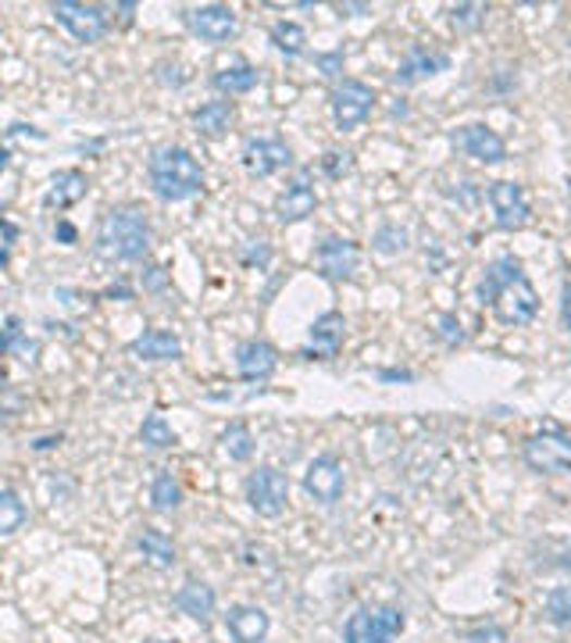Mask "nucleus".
<instances>
[{
    "mask_svg": "<svg viewBox=\"0 0 571 643\" xmlns=\"http://www.w3.org/2000/svg\"><path fill=\"white\" fill-rule=\"evenodd\" d=\"M479 297H482V305L493 308V314H497L504 325H529V322H536V314H539L536 286L529 283L522 264L511 255H504L489 264L486 275H482Z\"/></svg>",
    "mask_w": 571,
    "mask_h": 643,
    "instance_id": "nucleus-1",
    "label": "nucleus"
},
{
    "mask_svg": "<svg viewBox=\"0 0 571 643\" xmlns=\"http://www.w3.org/2000/svg\"><path fill=\"white\" fill-rule=\"evenodd\" d=\"M150 250V222L136 205H119L100 214L97 255L108 261H139Z\"/></svg>",
    "mask_w": 571,
    "mask_h": 643,
    "instance_id": "nucleus-2",
    "label": "nucleus"
},
{
    "mask_svg": "<svg viewBox=\"0 0 571 643\" xmlns=\"http://www.w3.org/2000/svg\"><path fill=\"white\" fill-rule=\"evenodd\" d=\"M150 186H154L161 200L179 205V200L200 194L204 169H200V161L186 147H158L154 158H150Z\"/></svg>",
    "mask_w": 571,
    "mask_h": 643,
    "instance_id": "nucleus-3",
    "label": "nucleus"
},
{
    "mask_svg": "<svg viewBox=\"0 0 571 643\" xmlns=\"http://www.w3.org/2000/svg\"><path fill=\"white\" fill-rule=\"evenodd\" d=\"M404 633V611L393 604H364L343 626L347 643H397Z\"/></svg>",
    "mask_w": 571,
    "mask_h": 643,
    "instance_id": "nucleus-4",
    "label": "nucleus"
},
{
    "mask_svg": "<svg viewBox=\"0 0 571 643\" xmlns=\"http://www.w3.org/2000/svg\"><path fill=\"white\" fill-rule=\"evenodd\" d=\"M247 504L261 519H278L289 500V479L286 472L272 469V465H261L258 472L247 475Z\"/></svg>",
    "mask_w": 571,
    "mask_h": 643,
    "instance_id": "nucleus-5",
    "label": "nucleus"
},
{
    "mask_svg": "<svg viewBox=\"0 0 571 643\" xmlns=\"http://www.w3.org/2000/svg\"><path fill=\"white\" fill-rule=\"evenodd\" d=\"M328 108H333V122L339 133H353L358 125L372 115L375 108V90L361 79H343L336 90H333V100H328Z\"/></svg>",
    "mask_w": 571,
    "mask_h": 643,
    "instance_id": "nucleus-6",
    "label": "nucleus"
},
{
    "mask_svg": "<svg viewBox=\"0 0 571 643\" xmlns=\"http://www.w3.org/2000/svg\"><path fill=\"white\" fill-rule=\"evenodd\" d=\"M522 458L532 472H543V475L564 472V469H571V436L557 433V429L529 436L522 447Z\"/></svg>",
    "mask_w": 571,
    "mask_h": 643,
    "instance_id": "nucleus-7",
    "label": "nucleus"
},
{
    "mask_svg": "<svg viewBox=\"0 0 571 643\" xmlns=\"http://www.w3.org/2000/svg\"><path fill=\"white\" fill-rule=\"evenodd\" d=\"M303 490H308V497L319 500L322 508H333L343 497V490H347V469H343V461L333 458V454L314 458L308 465V472H303Z\"/></svg>",
    "mask_w": 571,
    "mask_h": 643,
    "instance_id": "nucleus-8",
    "label": "nucleus"
},
{
    "mask_svg": "<svg viewBox=\"0 0 571 643\" xmlns=\"http://www.w3.org/2000/svg\"><path fill=\"white\" fill-rule=\"evenodd\" d=\"M186 25H189V33L200 36L204 44H228L239 29V18H236V11L225 4H200L186 11Z\"/></svg>",
    "mask_w": 571,
    "mask_h": 643,
    "instance_id": "nucleus-9",
    "label": "nucleus"
},
{
    "mask_svg": "<svg viewBox=\"0 0 571 643\" xmlns=\"http://www.w3.org/2000/svg\"><path fill=\"white\" fill-rule=\"evenodd\" d=\"M54 18L65 25L79 44H97V40H104V33H108V15H104V8H97V4L61 0V4H54Z\"/></svg>",
    "mask_w": 571,
    "mask_h": 643,
    "instance_id": "nucleus-10",
    "label": "nucleus"
},
{
    "mask_svg": "<svg viewBox=\"0 0 571 643\" xmlns=\"http://www.w3.org/2000/svg\"><path fill=\"white\" fill-rule=\"evenodd\" d=\"M314 264H319V272L325 280H350L353 272H358L361 264V247L353 244V239H343V236H325L319 250H314Z\"/></svg>",
    "mask_w": 571,
    "mask_h": 643,
    "instance_id": "nucleus-11",
    "label": "nucleus"
},
{
    "mask_svg": "<svg viewBox=\"0 0 571 643\" xmlns=\"http://www.w3.org/2000/svg\"><path fill=\"white\" fill-rule=\"evenodd\" d=\"M244 165L253 175H275L294 165V150L278 136H250L244 144Z\"/></svg>",
    "mask_w": 571,
    "mask_h": 643,
    "instance_id": "nucleus-12",
    "label": "nucleus"
},
{
    "mask_svg": "<svg viewBox=\"0 0 571 643\" xmlns=\"http://www.w3.org/2000/svg\"><path fill=\"white\" fill-rule=\"evenodd\" d=\"M486 197H489V205H493V214H497V225H500V230L514 233V230H522V225L529 222L532 208H529L525 190H522L518 183H507V180L489 183Z\"/></svg>",
    "mask_w": 571,
    "mask_h": 643,
    "instance_id": "nucleus-13",
    "label": "nucleus"
},
{
    "mask_svg": "<svg viewBox=\"0 0 571 643\" xmlns=\"http://www.w3.org/2000/svg\"><path fill=\"white\" fill-rule=\"evenodd\" d=\"M450 140L461 154L482 161V165H500L507 158V144L500 140V133L489 129V125H461Z\"/></svg>",
    "mask_w": 571,
    "mask_h": 643,
    "instance_id": "nucleus-14",
    "label": "nucleus"
},
{
    "mask_svg": "<svg viewBox=\"0 0 571 643\" xmlns=\"http://www.w3.org/2000/svg\"><path fill=\"white\" fill-rule=\"evenodd\" d=\"M236 369L247 383H269L278 369V350L269 339H247L236 350Z\"/></svg>",
    "mask_w": 571,
    "mask_h": 643,
    "instance_id": "nucleus-15",
    "label": "nucleus"
},
{
    "mask_svg": "<svg viewBox=\"0 0 571 643\" xmlns=\"http://www.w3.org/2000/svg\"><path fill=\"white\" fill-rule=\"evenodd\" d=\"M347 339V319L339 311H325L311 325V347L303 350V358H336Z\"/></svg>",
    "mask_w": 571,
    "mask_h": 643,
    "instance_id": "nucleus-16",
    "label": "nucleus"
},
{
    "mask_svg": "<svg viewBox=\"0 0 571 643\" xmlns=\"http://www.w3.org/2000/svg\"><path fill=\"white\" fill-rule=\"evenodd\" d=\"M225 626L236 643H264V636H269V629H272L269 611L258 608V604H236V608H228Z\"/></svg>",
    "mask_w": 571,
    "mask_h": 643,
    "instance_id": "nucleus-17",
    "label": "nucleus"
},
{
    "mask_svg": "<svg viewBox=\"0 0 571 643\" xmlns=\"http://www.w3.org/2000/svg\"><path fill=\"white\" fill-rule=\"evenodd\" d=\"M447 65H450V58L439 54V50L411 47L408 54H404L400 69H397V83H400V86H414V83L429 79V75H439Z\"/></svg>",
    "mask_w": 571,
    "mask_h": 643,
    "instance_id": "nucleus-18",
    "label": "nucleus"
},
{
    "mask_svg": "<svg viewBox=\"0 0 571 643\" xmlns=\"http://www.w3.org/2000/svg\"><path fill=\"white\" fill-rule=\"evenodd\" d=\"M314 208H319V194H314L303 180L289 183L286 190L275 197V219L283 222V225L303 222L308 214H314Z\"/></svg>",
    "mask_w": 571,
    "mask_h": 643,
    "instance_id": "nucleus-19",
    "label": "nucleus"
},
{
    "mask_svg": "<svg viewBox=\"0 0 571 643\" xmlns=\"http://www.w3.org/2000/svg\"><path fill=\"white\" fill-rule=\"evenodd\" d=\"M129 350L144 361H179L183 358V339L175 333H169V330H147V333H139L133 339Z\"/></svg>",
    "mask_w": 571,
    "mask_h": 643,
    "instance_id": "nucleus-20",
    "label": "nucleus"
},
{
    "mask_svg": "<svg viewBox=\"0 0 571 643\" xmlns=\"http://www.w3.org/2000/svg\"><path fill=\"white\" fill-rule=\"evenodd\" d=\"M86 190H90L86 175L79 169H65V172H58L54 180H50V190L44 197V205L47 208H72V205H79V200L86 197Z\"/></svg>",
    "mask_w": 571,
    "mask_h": 643,
    "instance_id": "nucleus-21",
    "label": "nucleus"
},
{
    "mask_svg": "<svg viewBox=\"0 0 571 643\" xmlns=\"http://www.w3.org/2000/svg\"><path fill=\"white\" fill-rule=\"evenodd\" d=\"M172 601H175V608H179L183 615H189V619H197V622H208L211 611H214V590L208 583H197V579L183 583L179 594H175Z\"/></svg>",
    "mask_w": 571,
    "mask_h": 643,
    "instance_id": "nucleus-22",
    "label": "nucleus"
},
{
    "mask_svg": "<svg viewBox=\"0 0 571 643\" xmlns=\"http://www.w3.org/2000/svg\"><path fill=\"white\" fill-rule=\"evenodd\" d=\"M136 547H139V554H144V561L150 565V569H172V565L179 561L175 544L161 533V529H144V533L136 536Z\"/></svg>",
    "mask_w": 571,
    "mask_h": 643,
    "instance_id": "nucleus-23",
    "label": "nucleus"
},
{
    "mask_svg": "<svg viewBox=\"0 0 571 643\" xmlns=\"http://www.w3.org/2000/svg\"><path fill=\"white\" fill-rule=\"evenodd\" d=\"M214 90L222 94H250L253 86H258V69L247 65V61H239V65H228L214 72Z\"/></svg>",
    "mask_w": 571,
    "mask_h": 643,
    "instance_id": "nucleus-24",
    "label": "nucleus"
},
{
    "mask_svg": "<svg viewBox=\"0 0 571 643\" xmlns=\"http://www.w3.org/2000/svg\"><path fill=\"white\" fill-rule=\"evenodd\" d=\"M194 125L208 136L225 133L228 125H233V104H228V100H208V104H200L194 111Z\"/></svg>",
    "mask_w": 571,
    "mask_h": 643,
    "instance_id": "nucleus-25",
    "label": "nucleus"
},
{
    "mask_svg": "<svg viewBox=\"0 0 571 643\" xmlns=\"http://www.w3.org/2000/svg\"><path fill=\"white\" fill-rule=\"evenodd\" d=\"M272 44H275L278 54L300 58L303 47H308V33H303L297 22H275V25H272Z\"/></svg>",
    "mask_w": 571,
    "mask_h": 643,
    "instance_id": "nucleus-26",
    "label": "nucleus"
},
{
    "mask_svg": "<svg viewBox=\"0 0 571 643\" xmlns=\"http://www.w3.org/2000/svg\"><path fill=\"white\" fill-rule=\"evenodd\" d=\"M222 447H225V454L233 461H250L253 458V433L244 425V422H228L225 425V433H222Z\"/></svg>",
    "mask_w": 571,
    "mask_h": 643,
    "instance_id": "nucleus-27",
    "label": "nucleus"
},
{
    "mask_svg": "<svg viewBox=\"0 0 571 643\" xmlns=\"http://www.w3.org/2000/svg\"><path fill=\"white\" fill-rule=\"evenodd\" d=\"M25 504L15 490H0V536H11L15 529L25 525Z\"/></svg>",
    "mask_w": 571,
    "mask_h": 643,
    "instance_id": "nucleus-28",
    "label": "nucleus"
},
{
    "mask_svg": "<svg viewBox=\"0 0 571 643\" xmlns=\"http://www.w3.org/2000/svg\"><path fill=\"white\" fill-rule=\"evenodd\" d=\"M139 440H144L150 450L175 447V429L164 422V415H147L144 425H139Z\"/></svg>",
    "mask_w": 571,
    "mask_h": 643,
    "instance_id": "nucleus-29",
    "label": "nucleus"
},
{
    "mask_svg": "<svg viewBox=\"0 0 571 643\" xmlns=\"http://www.w3.org/2000/svg\"><path fill=\"white\" fill-rule=\"evenodd\" d=\"M179 500H183L179 479H175L172 472H161L154 479V486H150V504H154L158 511H172V508H179Z\"/></svg>",
    "mask_w": 571,
    "mask_h": 643,
    "instance_id": "nucleus-30",
    "label": "nucleus"
},
{
    "mask_svg": "<svg viewBox=\"0 0 571 643\" xmlns=\"http://www.w3.org/2000/svg\"><path fill=\"white\" fill-rule=\"evenodd\" d=\"M372 247L386 258L400 255V250H408V230H404L400 222H383L372 236Z\"/></svg>",
    "mask_w": 571,
    "mask_h": 643,
    "instance_id": "nucleus-31",
    "label": "nucleus"
},
{
    "mask_svg": "<svg viewBox=\"0 0 571 643\" xmlns=\"http://www.w3.org/2000/svg\"><path fill=\"white\" fill-rule=\"evenodd\" d=\"M547 615L554 626H571V586H557L547 594Z\"/></svg>",
    "mask_w": 571,
    "mask_h": 643,
    "instance_id": "nucleus-32",
    "label": "nucleus"
},
{
    "mask_svg": "<svg viewBox=\"0 0 571 643\" xmlns=\"http://www.w3.org/2000/svg\"><path fill=\"white\" fill-rule=\"evenodd\" d=\"M482 18H486V4H461L450 11V22L457 33H472L482 25Z\"/></svg>",
    "mask_w": 571,
    "mask_h": 643,
    "instance_id": "nucleus-33",
    "label": "nucleus"
},
{
    "mask_svg": "<svg viewBox=\"0 0 571 643\" xmlns=\"http://www.w3.org/2000/svg\"><path fill=\"white\" fill-rule=\"evenodd\" d=\"M322 169L333 175V180H339V175H347L353 169V161L350 154H339V150H328V154L322 158Z\"/></svg>",
    "mask_w": 571,
    "mask_h": 643,
    "instance_id": "nucleus-34",
    "label": "nucleus"
},
{
    "mask_svg": "<svg viewBox=\"0 0 571 643\" xmlns=\"http://www.w3.org/2000/svg\"><path fill=\"white\" fill-rule=\"evenodd\" d=\"M439 336L447 339L450 347H457L464 339V333H461V322L454 319V314H439Z\"/></svg>",
    "mask_w": 571,
    "mask_h": 643,
    "instance_id": "nucleus-35",
    "label": "nucleus"
},
{
    "mask_svg": "<svg viewBox=\"0 0 571 643\" xmlns=\"http://www.w3.org/2000/svg\"><path fill=\"white\" fill-rule=\"evenodd\" d=\"M464 643H507V633L500 626H486V629H475V633H468Z\"/></svg>",
    "mask_w": 571,
    "mask_h": 643,
    "instance_id": "nucleus-36",
    "label": "nucleus"
},
{
    "mask_svg": "<svg viewBox=\"0 0 571 643\" xmlns=\"http://www.w3.org/2000/svg\"><path fill=\"white\" fill-rule=\"evenodd\" d=\"M339 65H343V50H333V54H322V58H319L322 75H336V72H339Z\"/></svg>",
    "mask_w": 571,
    "mask_h": 643,
    "instance_id": "nucleus-37",
    "label": "nucleus"
},
{
    "mask_svg": "<svg viewBox=\"0 0 571 643\" xmlns=\"http://www.w3.org/2000/svg\"><path fill=\"white\" fill-rule=\"evenodd\" d=\"M561 322L571 333V283H564V289H561Z\"/></svg>",
    "mask_w": 571,
    "mask_h": 643,
    "instance_id": "nucleus-38",
    "label": "nucleus"
},
{
    "mask_svg": "<svg viewBox=\"0 0 571 643\" xmlns=\"http://www.w3.org/2000/svg\"><path fill=\"white\" fill-rule=\"evenodd\" d=\"M150 275H147V289H161L164 286V269H158V264H154V269H147Z\"/></svg>",
    "mask_w": 571,
    "mask_h": 643,
    "instance_id": "nucleus-39",
    "label": "nucleus"
},
{
    "mask_svg": "<svg viewBox=\"0 0 571 643\" xmlns=\"http://www.w3.org/2000/svg\"><path fill=\"white\" fill-rule=\"evenodd\" d=\"M54 233H58L61 239H65V244H72V239H75V230H72V225H69V222H61V225H58V230H54Z\"/></svg>",
    "mask_w": 571,
    "mask_h": 643,
    "instance_id": "nucleus-40",
    "label": "nucleus"
},
{
    "mask_svg": "<svg viewBox=\"0 0 571 643\" xmlns=\"http://www.w3.org/2000/svg\"><path fill=\"white\" fill-rule=\"evenodd\" d=\"M378 375H383V380L389 383V380H404V383H408L411 380V372H378Z\"/></svg>",
    "mask_w": 571,
    "mask_h": 643,
    "instance_id": "nucleus-41",
    "label": "nucleus"
},
{
    "mask_svg": "<svg viewBox=\"0 0 571 643\" xmlns=\"http://www.w3.org/2000/svg\"><path fill=\"white\" fill-rule=\"evenodd\" d=\"M8 169V150H0V172Z\"/></svg>",
    "mask_w": 571,
    "mask_h": 643,
    "instance_id": "nucleus-42",
    "label": "nucleus"
},
{
    "mask_svg": "<svg viewBox=\"0 0 571 643\" xmlns=\"http://www.w3.org/2000/svg\"><path fill=\"white\" fill-rule=\"evenodd\" d=\"M147 643H175V640H147Z\"/></svg>",
    "mask_w": 571,
    "mask_h": 643,
    "instance_id": "nucleus-43",
    "label": "nucleus"
},
{
    "mask_svg": "<svg viewBox=\"0 0 571 643\" xmlns=\"http://www.w3.org/2000/svg\"><path fill=\"white\" fill-rule=\"evenodd\" d=\"M0 419H4V408H0Z\"/></svg>",
    "mask_w": 571,
    "mask_h": 643,
    "instance_id": "nucleus-44",
    "label": "nucleus"
},
{
    "mask_svg": "<svg viewBox=\"0 0 571 643\" xmlns=\"http://www.w3.org/2000/svg\"><path fill=\"white\" fill-rule=\"evenodd\" d=\"M0 222H4V219H0Z\"/></svg>",
    "mask_w": 571,
    "mask_h": 643,
    "instance_id": "nucleus-45",
    "label": "nucleus"
}]
</instances>
